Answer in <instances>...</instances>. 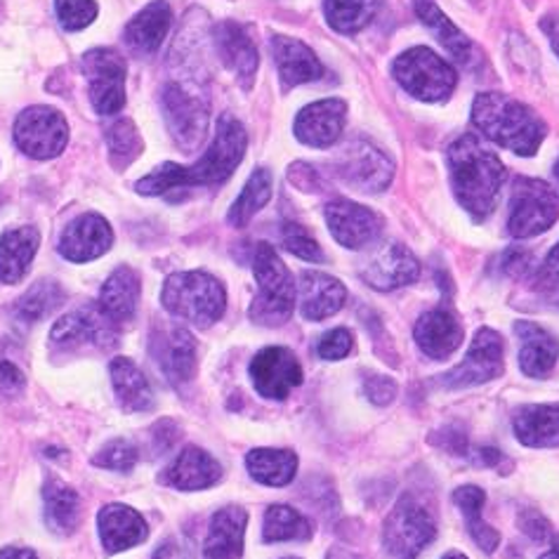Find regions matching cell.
Returning <instances> with one entry per match:
<instances>
[{
	"label": "cell",
	"mask_w": 559,
	"mask_h": 559,
	"mask_svg": "<svg viewBox=\"0 0 559 559\" xmlns=\"http://www.w3.org/2000/svg\"><path fill=\"white\" fill-rule=\"evenodd\" d=\"M506 270L514 276H522L528 270H532V255L526 253V250H512L506 258Z\"/></svg>",
	"instance_id": "52"
},
{
	"label": "cell",
	"mask_w": 559,
	"mask_h": 559,
	"mask_svg": "<svg viewBox=\"0 0 559 559\" xmlns=\"http://www.w3.org/2000/svg\"><path fill=\"white\" fill-rule=\"evenodd\" d=\"M97 532L105 550L109 555H116L144 543L146 536H150V526H146L144 518L138 510L121 503H111L99 510Z\"/></svg>",
	"instance_id": "20"
},
{
	"label": "cell",
	"mask_w": 559,
	"mask_h": 559,
	"mask_svg": "<svg viewBox=\"0 0 559 559\" xmlns=\"http://www.w3.org/2000/svg\"><path fill=\"white\" fill-rule=\"evenodd\" d=\"M498 459H500V453H498L496 449H484V451H481V461H484V463L493 465Z\"/></svg>",
	"instance_id": "55"
},
{
	"label": "cell",
	"mask_w": 559,
	"mask_h": 559,
	"mask_svg": "<svg viewBox=\"0 0 559 559\" xmlns=\"http://www.w3.org/2000/svg\"><path fill=\"white\" fill-rule=\"evenodd\" d=\"M347 300L345 286L337 278L321 272L300 276V312L310 321H323L343 310Z\"/></svg>",
	"instance_id": "26"
},
{
	"label": "cell",
	"mask_w": 559,
	"mask_h": 559,
	"mask_svg": "<svg viewBox=\"0 0 559 559\" xmlns=\"http://www.w3.org/2000/svg\"><path fill=\"white\" fill-rule=\"evenodd\" d=\"M312 536V524L298 510L288 506H272L264 514L262 538L264 543L278 540H307Z\"/></svg>",
	"instance_id": "40"
},
{
	"label": "cell",
	"mask_w": 559,
	"mask_h": 559,
	"mask_svg": "<svg viewBox=\"0 0 559 559\" xmlns=\"http://www.w3.org/2000/svg\"><path fill=\"white\" fill-rule=\"evenodd\" d=\"M364 390H366V394L371 396V402H376V404H388V402L394 400V394H396L394 380H390V378H385V376H371V378H366Z\"/></svg>",
	"instance_id": "48"
},
{
	"label": "cell",
	"mask_w": 559,
	"mask_h": 559,
	"mask_svg": "<svg viewBox=\"0 0 559 559\" xmlns=\"http://www.w3.org/2000/svg\"><path fill=\"white\" fill-rule=\"evenodd\" d=\"M414 335L418 347L423 349V355H428L432 359H447L463 345L465 331L461 326V321L451 312L432 310L418 319Z\"/></svg>",
	"instance_id": "25"
},
{
	"label": "cell",
	"mask_w": 559,
	"mask_h": 559,
	"mask_svg": "<svg viewBox=\"0 0 559 559\" xmlns=\"http://www.w3.org/2000/svg\"><path fill=\"white\" fill-rule=\"evenodd\" d=\"M326 223L333 239L352 250L371 246L382 231V217L361 203L337 199L326 205Z\"/></svg>",
	"instance_id": "16"
},
{
	"label": "cell",
	"mask_w": 559,
	"mask_h": 559,
	"mask_svg": "<svg viewBox=\"0 0 559 559\" xmlns=\"http://www.w3.org/2000/svg\"><path fill=\"white\" fill-rule=\"evenodd\" d=\"M449 173L453 194L463 209L477 219L489 217L506 182L503 160L475 135H463L449 146Z\"/></svg>",
	"instance_id": "1"
},
{
	"label": "cell",
	"mask_w": 559,
	"mask_h": 559,
	"mask_svg": "<svg viewBox=\"0 0 559 559\" xmlns=\"http://www.w3.org/2000/svg\"><path fill=\"white\" fill-rule=\"evenodd\" d=\"M559 217V197L548 185L534 178H518L510 194L508 231L514 239H532L548 231Z\"/></svg>",
	"instance_id": "7"
},
{
	"label": "cell",
	"mask_w": 559,
	"mask_h": 559,
	"mask_svg": "<svg viewBox=\"0 0 559 559\" xmlns=\"http://www.w3.org/2000/svg\"><path fill=\"white\" fill-rule=\"evenodd\" d=\"M361 278L376 290H396L414 284L420 276V264L402 243H385L376 248L361 264Z\"/></svg>",
	"instance_id": "17"
},
{
	"label": "cell",
	"mask_w": 559,
	"mask_h": 559,
	"mask_svg": "<svg viewBox=\"0 0 559 559\" xmlns=\"http://www.w3.org/2000/svg\"><path fill=\"white\" fill-rule=\"evenodd\" d=\"M250 477L264 487H286L298 469V455L286 449H255L246 455Z\"/></svg>",
	"instance_id": "36"
},
{
	"label": "cell",
	"mask_w": 559,
	"mask_h": 559,
	"mask_svg": "<svg viewBox=\"0 0 559 559\" xmlns=\"http://www.w3.org/2000/svg\"><path fill=\"white\" fill-rule=\"evenodd\" d=\"M473 123L484 132V138L520 156H534L548 132L546 121L532 107L503 93L477 95Z\"/></svg>",
	"instance_id": "2"
},
{
	"label": "cell",
	"mask_w": 559,
	"mask_h": 559,
	"mask_svg": "<svg viewBox=\"0 0 559 559\" xmlns=\"http://www.w3.org/2000/svg\"><path fill=\"white\" fill-rule=\"evenodd\" d=\"M116 323L99 310V305L81 307V310L62 317L50 331V341L55 347H97L109 349L116 343Z\"/></svg>",
	"instance_id": "14"
},
{
	"label": "cell",
	"mask_w": 559,
	"mask_h": 559,
	"mask_svg": "<svg viewBox=\"0 0 559 559\" xmlns=\"http://www.w3.org/2000/svg\"><path fill=\"white\" fill-rule=\"evenodd\" d=\"M215 48L219 60L225 62L229 71L237 73L241 83L248 87L253 83L255 73H258V48L253 46V40L243 32V26L237 22H223L215 28Z\"/></svg>",
	"instance_id": "24"
},
{
	"label": "cell",
	"mask_w": 559,
	"mask_h": 559,
	"mask_svg": "<svg viewBox=\"0 0 559 559\" xmlns=\"http://www.w3.org/2000/svg\"><path fill=\"white\" fill-rule=\"evenodd\" d=\"M114 243L111 225L97 213H85L62 231L60 253L71 262H91L105 255Z\"/></svg>",
	"instance_id": "19"
},
{
	"label": "cell",
	"mask_w": 559,
	"mask_h": 559,
	"mask_svg": "<svg viewBox=\"0 0 559 559\" xmlns=\"http://www.w3.org/2000/svg\"><path fill=\"white\" fill-rule=\"evenodd\" d=\"M555 178H557V182H559V160H557V166H555Z\"/></svg>",
	"instance_id": "59"
},
{
	"label": "cell",
	"mask_w": 559,
	"mask_h": 559,
	"mask_svg": "<svg viewBox=\"0 0 559 559\" xmlns=\"http://www.w3.org/2000/svg\"><path fill=\"white\" fill-rule=\"evenodd\" d=\"M140 302V276L130 267H119L102 286L99 310L109 317L116 326H126L138 314Z\"/></svg>",
	"instance_id": "29"
},
{
	"label": "cell",
	"mask_w": 559,
	"mask_h": 559,
	"mask_svg": "<svg viewBox=\"0 0 559 559\" xmlns=\"http://www.w3.org/2000/svg\"><path fill=\"white\" fill-rule=\"evenodd\" d=\"M69 140V126L60 111L50 107H28L14 121V142L38 160L60 156Z\"/></svg>",
	"instance_id": "9"
},
{
	"label": "cell",
	"mask_w": 559,
	"mask_h": 559,
	"mask_svg": "<svg viewBox=\"0 0 559 559\" xmlns=\"http://www.w3.org/2000/svg\"><path fill=\"white\" fill-rule=\"evenodd\" d=\"M270 48L286 91L302 83L319 81L323 76V64L319 62V57L305 46V43L288 36H274Z\"/></svg>",
	"instance_id": "23"
},
{
	"label": "cell",
	"mask_w": 559,
	"mask_h": 559,
	"mask_svg": "<svg viewBox=\"0 0 559 559\" xmlns=\"http://www.w3.org/2000/svg\"><path fill=\"white\" fill-rule=\"evenodd\" d=\"M503 352V337L491 329H481L477 331L473 345H469L465 359L453 371L444 373L441 382L447 388H473L481 385V382H489L506 369Z\"/></svg>",
	"instance_id": "12"
},
{
	"label": "cell",
	"mask_w": 559,
	"mask_h": 559,
	"mask_svg": "<svg viewBox=\"0 0 559 559\" xmlns=\"http://www.w3.org/2000/svg\"><path fill=\"white\" fill-rule=\"evenodd\" d=\"M156 559H178V557H175V548L173 546H166V548L158 550Z\"/></svg>",
	"instance_id": "57"
},
{
	"label": "cell",
	"mask_w": 559,
	"mask_h": 559,
	"mask_svg": "<svg viewBox=\"0 0 559 559\" xmlns=\"http://www.w3.org/2000/svg\"><path fill=\"white\" fill-rule=\"evenodd\" d=\"M160 302L166 312L197 329H209L225 314L227 293L215 276L205 272H180L168 276L160 290Z\"/></svg>",
	"instance_id": "3"
},
{
	"label": "cell",
	"mask_w": 559,
	"mask_h": 559,
	"mask_svg": "<svg viewBox=\"0 0 559 559\" xmlns=\"http://www.w3.org/2000/svg\"><path fill=\"white\" fill-rule=\"evenodd\" d=\"M288 559H296V557H288Z\"/></svg>",
	"instance_id": "60"
},
{
	"label": "cell",
	"mask_w": 559,
	"mask_h": 559,
	"mask_svg": "<svg viewBox=\"0 0 559 559\" xmlns=\"http://www.w3.org/2000/svg\"><path fill=\"white\" fill-rule=\"evenodd\" d=\"M182 187H185V166H178V164L158 166L150 175H144V178L138 180L135 185V189L144 197H160Z\"/></svg>",
	"instance_id": "43"
},
{
	"label": "cell",
	"mask_w": 559,
	"mask_h": 559,
	"mask_svg": "<svg viewBox=\"0 0 559 559\" xmlns=\"http://www.w3.org/2000/svg\"><path fill=\"white\" fill-rule=\"evenodd\" d=\"M444 559H467V557H463V555H459V552H451V555H447Z\"/></svg>",
	"instance_id": "58"
},
{
	"label": "cell",
	"mask_w": 559,
	"mask_h": 559,
	"mask_svg": "<svg viewBox=\"0 0 559 559\" xmlns=\"http://www.w3.org/2000/svg\"><path fill=\"white\" fill-rule=\"evenodd\" d=\"M248 514L243 508H223L213 514L203 559H239L243 552Z\"/></svg>",
	"instance_id": "28"
},
{
	"label": "cell",
	"mask_w": 559,
	"mask_h": 559,
	"mask_svg": "<svg viewBox=\"0 0 559 559\" xmlns=\"http://www.w3.org/2000/svg\"><path fill=\"white\" fill-rule=\"evenodd\" d=\"M40 231L36 227L10 229L0 237V282L17 284L32 270L38 253Z\"/></svg>",
	"instance_id": "31"
},
{
	"label": "cell",
	"mask_w": 559,
	"mask_h": 559,
	"mask_svg": "<svg viewBox=\"0 0 559 559\" xmlns=\"http://www.w3.org/2000/svg\"><path fill=\"white\" fill-rule=\"evenodd\" d=\"M156 361L173 385H185L197 373V341L187 329L175 326L156 337Z\"/></svg>",
	"instance_id": "22"
},
{
	"label": "cell",
	"mask_w": 559,
	"mask_h": 559,
	"mask_svg": "<svg viewBox=\"0 0 559 559\" xmlns=\"http://www.w3.org/2000/svg\"><path fill=\"white\" fill-rule=\"evenodd\" d=\"M333 170L349 189L364 191V194L385 191L394 175L392 160L369 142H349L335 158Z\"/></svg>",
	"instance_id": "11"
},
{
	"label": "cell",
	"mask_w": 559,
	"mask_h": 559,
	"mask_svg": "<svg viewBox=\"0 0 559 559\" xmlns=\"http://www.w3.org/2000/svg\"><path fill=\"white\" fill-rule=\"evenodd\" d=\"M453 500L467 518L469 536L477 540V546L481 550L493 552L498 548L500 536L487 522H481V508H484V503H487V493H484L479 487H463L453 493Z\"/></svg>",
	"instance_id": "39"
},
{
	"label": "cell",
	"mask_w": 559,
	"mask_h": 559,
	"mask_svg": "<svg viewBox=\"0 0 559 559\" xmlns=\"http://www.w3.org/2000/svg\"><path fill=\"white\" fill-rule=\"evenodd\" d=\"M83 71L97 114L111 116L126 105V60L111 48L85 52Z\"/></svg>",
	"instance_id": "10"
},
{
	"label": "cell",
	"mask_w": 559,
	"mask_h": 559,
	"mask_svg": "<svg viewBox=\"0 0 559 559\" xmlns=\"http://www.w3.org/2000/svg\"><path fill=\"white\" fill-rule=\"evenodd\" d=\"M246 146L248 135L243 126L231 114H223L211 150L194 166L185 168V187H215L227 182L243 160Z\"/></svg>",
	"instance_id": "5"
},
{
	"label": "cell",
	"mask_w": 559,
	"mask_h": 559,
	"mask_svg": "<svg viewBox=\"0 0 559 559\" xmlns=\"http://www.w3.org/2000/svg\"><path fill=\"white\" fill-rule=\"evenodd\" d=\"M284 248L288 253H293L300 260L307 262H321L323 253L321 246L314 241V237L305 227L296 225V223H286L284 225Z\"/></svg>",
	"instance_id": "46"
},
{
	"label": "cell",
	"mask_w": 559,
	"mask_h": 559,
	"mask_svg": "<svg viewBox=\"0 0 559 559\" xmlns=\"http://www.w3.org/2000/svg\"><path fill=\"white\" fill-rule=\"evenodd\" d=\"M514 333L520 337V369L532 378L548 376L559 359L557 337L532 321L514 323Z\"/></svg>",
	"instance_id": "27"
},
{
	"label": "cell",
	"mask_w": 559,
	"mask_h": 559,
	"mask_svg": "<svg viewBox=\"0 0 559 559\" xmlns=\"http://www.w3.org/2000/svg\"><path fill=\"white\" fill-rule=\"evenodd\" d=\"M57 20L67 28V32H81V28L91 26L97 17V3L95 0H55Z\"/></svg>",
	"instance_id": "45"
},
{
	"label": "cell",
	"mask_w": 559,
	"mask_h": 559,
	"mask_svg": "<svg viewBox=\"0 0 559 559\" xmlns=\"http://www.w3.org/2000/svg\"><path fill=\"white\" fill-rule=\"evenodd\" d=\"M173 24V10L166 0H154L142 12L135 14L126 26V43L130 50L140 55H152L166 40Z\"/></svg>",
	"instance_id": "30"
},
{
	"label": "cell",
	"mask_w": 559,
	"mask_h": 559,
	"mask_svg": "<svg viewBox=\"0 0 559 559\" xmlns=\"http://www.w3.org/2000/svg\"><path fill=\"white\" fill-rule=\"evenodd\" d=\"M114 392L126 411H146L154 406V392L150 380L128 357H116L109 366Z\"/></svg>",
	"instance_id": "35"
},
{
	"label": "cell",
	"mask_w": 559,
	"mask_h": 559,
	"mask_svg": "<svg viewBox=\"0 0 559 559\" xmlns=\"http://www.w3.org/2000/svg\"><path fill=\"white\" fill-rule=\"evenodd\" d=\"M514 432L526 447L559 444V404L524 406L514 418Z\"/></svg>",
	"instance_id": "34"
},
{
	"label": "cell",
	"mask_w": 559,
	"mask_h": 559,
	"mask_svg": "<svg viewBox=\"0 0 559 559\" xmlns=\"http://www.w3.org/2000/svg\"><path fill=\"white\" fill-rule=\"evenodd\" d=\"M437 524L430 510L416 498L404 496L390 512L385 524V548L396 559H416L430 546Z\"/></svg>",
	"instance_id": "8"
},
{
	"label": "cell",
	"mask_w": 559,
	"mask_h": 559,
	"mask_svg": "<svg viewBox=\"0 0 559 559\" xmlns=\"http://www.w3.org/2000/svg\"><path fill=\"white\" fill-rule=\"evenodd\" d=\"M380 8L382 0H326L323 3L331 28L347 36L369 26Z\"/></svg>",
	"instance_id": "37"
},
{
	"label": "cell",
	"mask_w": 559,
	"mask_h": 559,
	"mask_svg": "<svg viewBox=\"0 0 559 559\" xmlns=\"http://www.w3.org/2000/svg\"><path fill=\"white\" fill-rule=\"evenodd\" d=\"M352 349V333L347 329H335L329 331L326 335L321 337L319 345H317V355L321 359H345Z\"/></svg>",
	"instance_id": "47"
},
{
	"label": "cell",
	"mask_w": 559,
	"mask_h": 559,
	"mask_svg": "<svg viewBox=\"0 0 559 559\" xmlns=\"http://www.w3.org/2000/svg\"><path fill=\"white\" fill-rule=\"evenodd\" d=\"M138 463V449L126 439H111L97 451L93 465L114 469V473H130Z\"/></svg>",
	"instance_id": "44"
},
{
	"label": "cell",
	"mask_w": 559,
	"mask_h": 559,
	"mask_svg": "<svg viewBox=\"0 0 559 559\" xmlns=\"http://www.w3.org/2000/svg\"><path fill=\"white\" fill-rule=\"evenodd\" d=\"M414 5H416L420 22L430 28L435 38L441 43V46H444V50H449L453 60L461 64H469V60H473V55H475L473 40H469L461 32V28L439 10L435 0H414Z\"/></svg>",
	"instance_id": "32"
},
{
	"label": "cell",
	"mask_w": 559,
	"mask_h": 559,
	"mask_svg": "<svg viewBox=\"0 0 559 559\" xmlns=\"http://www.w3.org/2000/svg\"><path fill=\"white\" fill-rule=\"evenodd\" d=\"M272 199V173L267 168H258L250 175L239 199L234 201L231 211L227 215L229 225L234 227H246L250 219H253L264 205Z\"/></svg>",
	"instance_id": "38"
},
{
	"label": "cell",
	"mask_w": 559,
	"mask_h": 559,
	"mask_svg": "<svg viewBox=\"0 0 559 559\" xmlns=\"http://www.w3.org/2000/svg\"><path fill=\"white\" fill-rule=\"evenodd\" d=\"M107 146L111 154V164L116 168H126L128 164L138 158V154L142 152V140L140 132L135 128V123L121 119L116 121L114 126L107 128Z\"/></svg>",
	"instance_id": "42"
},
{
	"label": "cell",
	"mask_w": 559,
	"mask_h": 559,
	"mask_svg": "<svg viewBox=\"0 0 559 559\" xmlns=\"http://www.w3.org/2000/svg\"><path fill=\"white\" fill-rule=\"evenodd\" d=\"M250 378L258 394L267 400H286L293 390L302 385V366L290 349L267 347L250 361Z\"/></svg>",
	"instance_id": "15"
},
{
	"label": "cell",
	"mask_w": 559,
	"mask_h": 559,
	"mask_svg": "<svg viewBox=\"0 0 559 559\" xmlns=\"http://www.w3.org/2000/svg\"><path fill=\"white\" fill-rule=\"evenodd\" d=\"M0 559H38V557L28 548H5L0 550Z\"/></svg>",
	"instance_id": "54"
},
{
	"label": "cell",
	"mask_w": 559,
	"mask_h": 559,
	"mask_svg": "<svg viewBox=\"0 0 559 559\" xmlns=\"http://www.w3.org/2000/svg\"><path fill=\"white\" fill-rule=\"evenodd\" d=\"M392 73L396 83L420 102L449 99L459 83L453 67L430 48L406 50L394 60Z\"/></svg>",
	"instance_id": "6"
},
{
	"label": "cell",
	"mask_w": 559,
	"mask_h": 559,
	"mask_svg": "<svg viewBox=\"0 0 559 559\" xmlns=\"http://www.w3.org/2000/svg\"><path fill=\"white\" fill-rule=\"evenodd\" d=\"M347 105L343 99H321L307 105L296 119V138L314 150H329L343 135Z\"/></svg>",
	"instance_id": "18"
},
{
	"label": "cell",
	"mask_w": 559,
	"mask_h": 559,
	"mask_svg": "<svg viewBox=\"0 0 559 559\" xmlns=\"http://www.w3.org/2000/svg\"><path fill=\"white\" fill-rule=\"evenodd\" d=\"M538 284L540 286H559V243L550 250L546 262L538 272Z\"/></svg>",
	"instance_id": "51"
},
{
	"label": "cell",
	"mask_w": 559,
	"mask_h": 559,
	"mask_svg": "<svg viewBox=\"0 0 559 559\" xmlns=\"http://www.w3.org/2000/svg\"><path fill=\"white\" fill-rule=\"evenodd\" d=\"M46 500V524L57 536H71L81 520V498L60 479H48L43 487Z\"/></svg>",
	"instance_id": "33"
},
{
	"label": "cell",
	"mask_w": 559,
	"mask_h": 559,
	"mask_svg": "<svg viewBox=\"0 0 559 559\" xmlns=\"http://www.w3.org/2000/svg\"><path fill=\"white\" fill-rule=\"evenodd\" d=\"M24 390V376L12 361L0 364V392L14 396Z\"/></svg>",
	"instance_id": "49"
},
{
	"label": "cell",
	"mask_w": 559,
	"mask_h": 559,
	"mask_svg": "<svg viewBox=\"0 0 559 559\" xmlns=\"http://www.w3.org/2000/svg\"><path fill=\"white\" fill-rule=\"evenodd\" d=\"M540 559H559V538L552 540V548L546 555H543Z\"/></svg>",
	"instance_id": "56"
},
{
	"label": "cell",
	"mask_w": 559,
	"mask_h": 559,
	"mask_svg": "<svg viewBox=\"0 0 559 559\" xmlns=\"http://www.w3.org/2000/svg\"><path fill=\"white\" fill-rule=\"evenodd\" d=\"M258 296L250 305V319L260 326H284L296 310V282L270 243H258L253 258Z\"/></svg>",
	"instance_id": "4"
},
{
	"label": "cell",
	"mask_w": 559,
	"mask_h": 559,
	"mask_svg": "<svg viewBox=\"0 0 559 559\" xmlns=\"http://www.w3.org/2000/svg\"><path fill=\"white\" fill-rule=\"evenodd\" d=\"M164 114L175 142L185 152H194L209 130V105L187 87L170 83L164 93Z\"/></svg>",
	"instance_id": "13"
},
{
	"label": "cell",
	"mask_w": 559,
	"mask_h": 559,
	"mask_svg": "<svg viewBox=\"0 0 559 559\" xmlns=\"http://www.w3.org/2000/svg\"><path fill=\"white\" fill-rule=\"evenodd\" d=\"M219 477H223V467H219V463L209 451L199 447H187L173 461L160 481L180 491H201L217 484Z\"/></svg>",
	"instance_id": "21"
},
{
	"label": "cell",
	"mask_w": 559,
	"mask_h": 559,
	"mask_svg": "<svg viewBox=\"0 0 559 559\" xmlns=\"http://www.w3.org/2000/svg\"><path fill=\"white\" fill-rule=\"evenodd\" d=\"M64 302V290L55 282H36L20 298L17 307H14V317L24 323H36L52 314L57 307Z\"/></svg>",
	"instance_id": "41"
},
{
	"label": "cell",
	"mask_w": 559,
	"mask_h": 559,
	"mask_svg": "<svg viewBox=\"0 0 559 559\" xmlns=\"http://www.w3.org/2000/svg\"><path fill=\"white\" fill-rule=\"evenodd\" d=\"M540 28H543V32H546L552 50L559 57V17H555V14H548V17L540 22Z\"/></svg>",
	"instance_id": "53"
},
{
	"label": "cell",
	"mask_w": 559,
	"mask_h": 559,
	"mask_svg": "<svg viewBox=\"0 0 559 559\" xmlns=\"http://www.w3.org/2000/svg\"><path fill=\"white\" fill-rule=\"evenodd\" d=\"M520 524H522V532L532 536L534 540H546L550 534V524L543 520L536 510H526L520 518Z\"/></svg>",
	"instance_id": "50"
}]
</instances>
